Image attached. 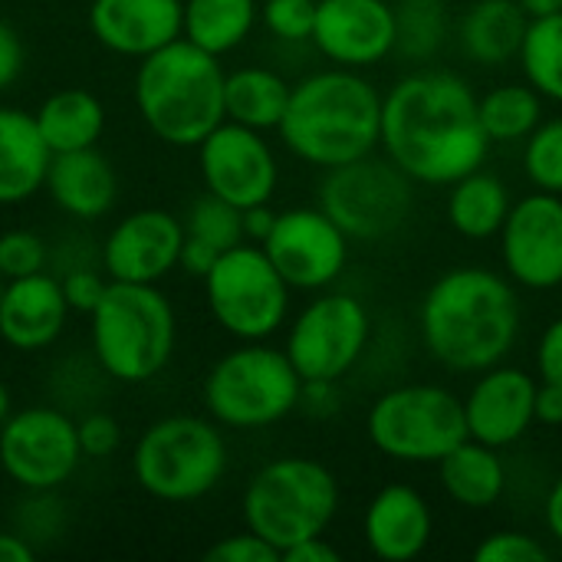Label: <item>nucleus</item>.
Segmentation results:
<instances>
[{"label":"nucleus","instance_id":"obj_44","mask_svg":"<svg viewBox=\"0 0 562 562\" xmlns=\"http://www.w3.org/2000/svg\"><path fill=\"white\" fill-rule=\"evenodd\" d=\"M217 257H221V250H214L211 244H204V240H198V237H191V234H184V244H181V260H178V267H184L191 277H207L211 273V267L217 263Z\"/></svg>","mask_w":562,"mask_h":562},{"label":"nucleus","instance_id":"obj_43","mask_svg":"<svg viewBox=\"0 0 562 562\" xmlns=\"http://www.w3.org/2000/svg\"><path fill=\"white\" fill-rule=\"evenodd\" d=\"M23 69V43L10 23L0 20V89H7Z\"/></svg>","mask_w":562,"mask_h":562},{"label":"nucleus","instance_id":"obj_19","mask_svg":"<svg viewBox=\"0 0 562 562\" xmlns=\"http://www.w3.org/2000/svg\"><path fill=\"white\" fill-rule=\"evenodd\" d=\"M184 224L158 207H145L119 221L102 247V263L112 280L158 283L181 260Z\"/></svg>","mask_w":562,"mask_h":562},{"label":"nucleus","instance_id":"obj_5","mask_svg":"<svg viewBox=\"0 0 562 562\" xmlns=\"http://www.w3.org/2000/svg\"><path fill=\"white\" fill-rule=\"evenodd\" d=\"M89 319L92 352L119 382L155 379L175 352V310L155 283L112 280Z\"/></svg>","mask_w":562,"mask_h":562},{"label":"nucleus","instance_id":"obj_28","mask_svg":"<svg viewBox=\"0 0 562 562\" xmlns=\"http://www.w3.org/2000/svg\"><path fill=\"white\" fill-rule=\"evenodd\" d=\"M510 207L514 201H510L507 184L484 168L454 181L448 194V221L468 240H487L501 234Z\"/></svg>","mask_w":562,"mask_h":562},{"label":"nucleus","instance_id":"obj_10","mask_svg":"<svg viewBox=\"0 0 562 562\" xmlns=\"http://www.w3.org/2000/svg\"><path fill=\"white\" fill-rule=\"evenodd\" d=\"M211 316L244 342L270 339L290 313V283L260 244H237L217 257L204 277Z\"/></svg>","mask_w":562,"mask_h":562},{"label":"nucleus","instance_id":"obj_14","mask_svg":"<svg viewBox=\"0 0 562 562\" xmlns=\"http://www.w3.org/2000/svg\"><path fill=\"white\" fill-rule=\"evenodd\" d=\"M260 247L290 290H326L349 263V237L323 207L280 211Z\"/></svg>","mask_w":562,"mask_h":562},{"label":"nucleus","instance_id":"obj_36","mask_svg":"<svg viewBox=\"0 0 562 562\" xmlns=\"http://www.w3.org/2000/svg\"><path fill=\"white\" fill-rule=\"evenodd\" d=\"M260 16L273 36L286 43H303V40H313L316 0H267L260 7Z\"/></svg>","mask_w":562,"mask_h":562},{"label":"nucleus","instance_id":"obj_26","mask_svg":"<svg viewBox=\"0 0 562 562\" xmlns=\"http://www.w3.org/2000/svg\"><path fill=\"white\" fill-rule=\"evenodd\" d=\"M527 26L530 16L517 0H477L461 20V46L481 66H504L520 59Z\"/></svg>","mask_w":562,"mask_h":562},{"label":"nucleus","instance_id":"obj_41","mask_svg":"<svg viewBox=\"0 0 562 562\" xmlns=\"http://www.w3.org/2000/svg\"><path fill=\"white\" fill-rule=\"evenodd\" d=\"M59 283H63V296H66L69 310H76V313H92L99 306L105 286H109L95 270H72Z\"/></svg>","mask_w":562,"mask_h":562},{"label":"nucleus","instance_id":"obj_6","mask_svg":"<svg viewBox=\"0 0 562 562\" xmlns=\"http://www.w3.org/2000/svg\"><path fill=\"white\" fill-rule=\"evenodd\" d=\"M339 510V484L333 471L313 458H277L263 464L244 491L247 530L280 550L323 537Z\"/></svg>","mask_w":562,"mask_h":562},{"label":"nucleus","instance_id":"obj_27","mask_svg":"<svg viewBox=\"0 0 562 562\" xmlns=\"http://www.w3.org/2000/svg\"><path fill=\"white\" fill-rule=\"evenodd\" d=\"M36 128L53 155L95 148L105 128V109L89 89H59L36 112Z\"/></svg>","mask_w":562,"mask_h":562},{"label":"nucleus","instance_id":"obj_29","mask_svg":"<svg viewBox=\"0 0 562 562\" xmlns=\"http://www.w3.org/2000/svg\"><path fill=\"white\" fill-rule=\"evenodd\" d=\"M290 92L293 86H286V79L273 69H237L224 79V115L257 132L280 128L290 105Z\"/></svg>","mask_w":562,"mask_h":562},{"label":"nucleus","instance_id":"obj_12","mask_svg":"<svg viewBox=\"0 0 562 562\" xmlns=\"http://www.w3.org/2000/svg\"><path fill=\"white\" fill-rule=\"evenodd\" d=\"M369 336L366 303L349 293H326L293 319L283 352L303 382H339L362 359Z\"/></svg>","mask_w":562,"mask_h":562},{"label":"nucleus","instance_id":"obj_11","mask_svg":"<svg viewBox=\"0 0 562 562\" xmlns=\"http://www.w3.org/2000/svg\"><path fill=\"white\" fill-rule=\"evenodd\" d=\"M319 207L346 231L349 240L392 237L415 207L412 178L385 155H366L329 168L319 184Z\"/></svg>","mask_w":562,"mask_h":562},{"label":"nucleus","instance_id":"obj_39","mask_svg":"<svg viewBox=\"0 0 562 562\" xmlns=\"http://www.w3.org/2000/svg\"><path fill=\"white\" fill-rule=\"evenodd\" d=\"M207 562H280V550L270 547L254 530H247V533H234L214 543L207 550Z\"/></svg>","mask_w":562,"mask_h":562},{"label":"nucleus","instance_id":"obj_42","mask_svg":"<svg viewBox=\"0 0 562 562\" xmlns=\"http://www.w3.org/2000/svg\"><path fill=\"white\" fill-rule=\"evenodd\" d=\"M537 372H540V382H557L562 385V316L553 319L543 336H540V346H537Z\"/></svg>","mask_w":562,"mask_h":562},{"label":"nucleus","instance_id":"obj_20","mask_svg":"<svg viewBox=\"0 0 562 562\" xmlns=\"http://www.w3.org/2000/svg\"><path fill=\"white\" fill-rule=\"evenodd\" d=\"M89 30L105 49L145 59L148 53L181 40L184 3L181 0H92Z\"/></svg>","mask_w":562,"mask_h":562},{"label":"nucleus","instance_id":"obj_25","mask_svg":"<svg viewBox=\"0 0 562 562\" xmlns=\"http://www.w3.org/2000/svg\"><path fill=\"white\" fill-rule=\"evenodd\" d=\"M438 477L445 494L468 510L494 507L507 491V468L497 448L474 438L461 441L451 454L438 461Z\"/></svg>","mask_w":562,"mask_h":562},{"label":"nucleus","instance_id":"obj_51","mask_svg":"<svg viewBox=\"0 0 562 562\" xmlns=\"http://www.w3.org/2000/svg\"><path fill=\"white\" fill-rule=\"evenodd\" d=\"M10 418V392H7V385L0 382V425Z\"/></svg>","mask_w":562,"mask_h":562},{"label":"nucleus","instance_id":"obj_47","mask_svg":"<svg viewBox=\"0 0 562 562\" xmlns=\"http://www.w3.org/2000/svg\"><path fill=\"white\" fill-rule=\"evenodd\" d=\"M273 221H277V214H273L267 204L247 207V211H244V234H247V240H250V244H263L267 234L273 231Z\"/></svg>","mask_w":562,"mask_h":562},{"label":"nucleus","instance_id":"obj_13","mask_svg":"<svg viewBox=\"0 0 562 562\" xmlns=\"http://www.w3.org/2000/svg\"><path fill=\"white\" fill-rule=\"evenodd\" d=\"M79 461V431L56 408H26L0 425V464L23 491H53L66 484Z\"/></svg>","mask_w":562,"mask_h":562},{"label":"nucleus","instance_id":"obj_24","mask_svg":"<svg viewBox=\"0 0 562 562\" xmlns=\"http://www.w3.org/2000/svg\"><path fill=\"white\" fill-rule=\"evenodd\" d=\"M53 201L72 217H102L115 201V171L95 148L59 151L49 158L46 184Z\"/></svg>","mask_w":562,"mask_h":562},{"label":"nucleus","instance_id":"obj_1","mask_svg":"<svg viewBox=\"0 0 562 562\" xmlns=\"http://www.w3.org/2000/svg\"><path fill=\"white\" fill-rule=\"evenodd\" d=\"M382 148L418 184H454L484 168L491 138L474 89L438 69L398 79L382 95Z\"/></svg>","mask_w":562,"mask_h":562},{"label":"nucleus","instance_id":"obj_7","mask_svg":"<svg viewBox=\"0 0 562 562\" xmlns=\"http://www.w3.org/2000/svg\"><path fill=\"white\" fill-rule=\"evenodd\" d=\"M306 382L286 352L247 342L227 352L204 382V405L214 422L240 431L283 422L303 402Z\"/></svg>","mask_w":562,"mask_h":562},{"label":"nucleus","instance_id":"obj_34","mask_svg":"<svg viewBox=\"0 0 562 562\" xmlns=\"http://www.w3.org/2000/svg\"><path fill=\"white\" fill-rule=\"evenodd\" d=\"M184 234H191V237H198V240H204V244H211L214 250L224 254V250L247 240L244 211L207 191L201 201H194V207H191V214L184 221Z\"/></svg>","mask_w":562,"mask_h":562},{"label":"nucleus","instance_id":"obj_9","mask_svg":"<svg viewBox=\"0 0 562 562\" xmlns=\"http://www.w3.org/2000/svg\"><path fill=\"white\" fill-rule=\"evenodd\" d=\"M366 431L385 458L402 464H438L471 438L464 398L441 385H398L379 395Z\"/></svg>","mask_w":562,"mask_h":562},{"label":"nucleus","instance_id":"obj_37","mask_svg":"<svg viewBox=\"0 0 562 562\" xmlns=\"http://www.w3.org/2000/svg\"><path fill=\"white\" fill-rule=\"evenodd\" d=\"M43 267H46V244L33 231H7L0 237V273H3V280L43 273Z\"/></svg>","mask_w":562,"mask_h":562},{"label":"nucleus","instance_id":"obj_32","mask_svg":"<svg viewBox=\"0 0 562 562\" xmlns=\"http://www.w3.org/2000/svg\"><path fill=\"white\" fill-rule=\"evenodd\" d=\"M520 66L527 82L543 99L562 102V10L553 16L530 20L520 46Z\"/></svg>","mask_w":562,"mask_h":562},{"label":"nucleus","instance_id":"obj_38","mask_svg":"<svg viewBox=\"0 0 562 562\" xmlns=\"http://www.w3.org/2000/svg\"><path fill=\"white\" fill-rule=\"evenodd\" d=\"M474 560L477 562H547L550 560V550L530 537V533H520V530H501V533H491L487 540L477 543L474 550Z\"/></svg>","mask_w":562,"mask_h":562},{"label":"nucleus","instance_id":"obj_50","mask_svg":"<svg viewBox=\"0 0 562 562\" xmlns=\"http://www.w3.org/2000/svg\"><path fill=\"white\" fill-rule=\"evenodd\" d=\"M520 10L530 16V20H540V16H553L562 10V0H517Z\"/></svg>","mask_w":562,"mask_h":562},{"label":"nucleus","instance_id":"obj_49","mask_svg":"<svg viewBox=\"0 0 562 562\" xmlns=\"http://www.w3.org/2000/svg\"><path fill=\"white\" fill-rule=\"evenodd\" d=\"M543 517H547V530L553 533V540L562 543V477L550 487V494H547V510H543Z\"/></svg>","mask_w":562,"mask_h":562},{"label":"nucleus","instance_id":"obj_18","mask_svg":"<svg viewBox=\"0 0 562 562\" xmlns=\"http://www.w3.org/2000/svg\"><path fill=\"white\" fill-rule=\"evenodd\" d=\"M468 435L491 448L517 445L537 422V379L517 366H491L477 372L464 398Z\"/></svg>","mask_w":562,"mask_h":562},{"label":"nucleus","instance_id":"obj_21","mask_svg":"<svg viewBox=\"0 0 562 562\" xmlns=\"http://www.w3.org/2000/svg\"><path fill=\"white\" fill-rule=\"evenodd\" d=\"M435 533L428 501L408 484H385L366 507L362 537L372 557L385 562L418 560Z\"/></svg>","mask_w":562,"mask_h":562},{"label":"nucleus","instance_id":"obj_8","mask_svg":"<svg viewBox=\"0 0 562 562\" xmlns=\"http://www.w3.org/2000/svg\"><path fill=\"white\" fill-rule=\"evenodd\" d=\"M132 464L145 494L168 504H188L221 484L227 471V445L211 422L171 415L138 438Z\"/></svg>","mask_w":562,"mask_h":562},{"label":"nucleus","instance_id":"obj_17","mask_svg":"<svg viewBox=\"0 0 562 562\" xmlns=\"http://www.w3.org/2000/svg\"><path fill=\"white\" fill-rule=\"evenodd\" d=\"M316 49L346 69H369L395 53V7L389 0H316Z\"/></svg>","mask_w":562,"mask_h":562},{"label":"nucleus","instance_id":"obj_52","mask_svg":"<svg viewBox=\"0 0 562 562\" xmlns=\"http://www.w3.org/2000/svg\"><path fill=\"white\" fill-rule=\"evenodd\" d=\"M3 286H7V280H3V273H0V300H3Z\"/></svg>","mask_w":562,"mask_h":562},{"label":"nucleus","instance_id":"obj_3","mask_svg":"<svg viewBox=\"0 0 562 562\" xmlns=\"http://www.w3.org/2000/svg\"><path fill=\"white\" fill-rule=\"evenodd\" d=\"M283 145L316 168H339L382 145V95L359 69H323L290 92L280 122Z\"/></svg>","mask_w":562,"mask_h":562},{"label":"nucleus","instance_id":"obj_22","mask_svg":"<svg viewBox=\"0 0 562 562\" xmlns=\"http://www.w3.org/2000/svg\"><path fill=\"white\" fill-rule=\"evenodd\" d=\"M69 313L63 283L49 273L7 280L0 300V339L20 352L46 349L59 339Z\"/></svg>","mask_w":562,"mask_h":562},{"label":"nucleus","instance_id":"obj_31","mask_svg":"<svg viewBox=\"0 0 562 562\" xmlns=\"http://www.w3.org/2000/svg\"><path fill=\"white\" fill-rule=\"evenodd\" d=\"M477 109L491 142H527V135L543 122V95L530 82L494 86L477 99Z\"/></svg>","mask_w":562,"mask_h":562},{"label":"nucleus","instance_id":"obj_46","mask_svg":"<svg viewBox=\"0 0 562 562\" xmlns=\"http://www.w3.org/2000/svg\"><path fill=\"white\" fill-rule=\"evenodd\" d=\"M283 562H339V550L326 537H310L283 553Z\"/></svg>","mask_w":562,"mask_h":562},{"label":"nucleus","instance_id":"obj_48","mask_svg":"<svg viewBox=\"0 0 562 562\" xmlns=\"http://www.w3.org/2000/svg\"><path fill=\"white\" fill-rule=\"evenodd\" d=\"M33 547L16 533H0V562H33Z\"/></svg>","mask_w":562,"mask_h":562},{"label":"nucleus","instance_id":"obj_4","mask_svg":"<svg viewBox=\"0 0 562 562\" xmlns=\"http://www.w3.org/2000/svg\"><path fill=\"white\" fill-rule=\"evenodd\" d=\"M224 79L217 56L181 36L142 59L135 76L138 115L161 142L198 148L227 119Z\"/></svg>","mask_w":562,"mask_h":562},{"label":"nucleus","instance_id":"obj_35","mask_svg":"<svg viewBox=\"0 0 562 562\" xmlns=\"http://www.w3.org/2000/svg\"><path fill=\"white\" fill-rule=\"evenodd\" d=\"M524 171L537 184V191L562 194V119L540 122L527 135Z\"/></svg>","mask_w":562,"mask_h":562},{"label":"nucleus","instance_id":"obj_45","mask_svg":"<svg viewBox=\"0 0 562 562\" xmlns=\"http://www.w3.org/2000/svg\"><path fill=\"white\" fill-rule=\"evenodd\" d=\"M537 422L547 428L562 425V385H557V382L537 385Z\"/></svg>","mask_w":562,"mask_h":562},{"label":"nucleus","instance_id":"obj_15","mask_svg":"<svg viewBox=\"0 0 562 562\" xmlns=\"http://www.w3.org/2000/svg\"><path fill=\"white\" fill-rule=\"evenodd\" d=\"M201 178L211 194L227 204L247 211L257 204H270L277 191V158L257 128L224 119L201 145Z\"/></svg>","mask_w":562,"mask_h":562},{"label":"nucleus","instance_id":"obj_23","mask_svg":"<svg viewBox=\"0 0 562 562\" xmlns=\"http://www.w3.org/2000/svg\"><path fill=\"white\" fill-rule=\"evenodd\" d=\"M53 151L36 119L23 109L0 105V204H20L46 184Z\"/></svg>","mask_w":562,"mask_h":562},{"label":"nucleus","instance_id":"obj_40","mask_svg":"<svg viewBox=\"0 0 562 562\" xmlns=\"http://www.w3.org/2000/svg\"><path fill=\"white\" fill-rule=\"evenodd\" d=\"M76 431H79L82 458H109L122 441V428L109 415H89L76 425Z\"/></svg>","mask_w":562,"mask_h":562},{"label":"nucleus","instance_id":"obj_33","mask_svg":"<svg viewBox=\"0 0 562 562\" xmlns=\"http://www.w3.org/2000/svg\"><path fill=\"white\" fill-rule=\"evenodd\" d=\"M448 36L445 0H398L395 7V49L408 59H428Z\"/></svg>","mask_w":562,"mask_h":562},{"label":"nucleus","instance_id":"obj_2","mask_svg":"<svg viewBox=\"0 0 562 562\" xmlns=\"http://www.w3.org/2000/svg\"><path fill=\"white\" fill-rule=\"evenodd\" d=\"M520 333V303L494 270L458 267L441 273L422 300V339L451 372H484L507 359Z\"/></svg>","mask_w":562,"mask_h":562},{"label":"nucleus","instance_id":"obj_16","mask_svg":"<svg viewBox=\"0 0 562 562\" xmlns=\"http://www.w3.org/2000/svg\"><path fill=\"white\" fill-rule=\"evenodd\" d=\"M501 257L514 283L527 290L562 286V194L520 198L501 227Z\"/></svg>","mask_w":562,"mask_h":562},{"label":"nucleus","instance_id":"obj_30","mask_svg":"<svg viewBox=\"0 0 562 562\" xmlns=\"http://www.w3.org/2000/svg\"><path fill=\"white\" fill-rule=\"evenodd\" d=\"M257 13V0H184L181 36L214 56H224L250 36Z\"/></svg>","mask_w":562,"mask_h":562}]
</instances>
